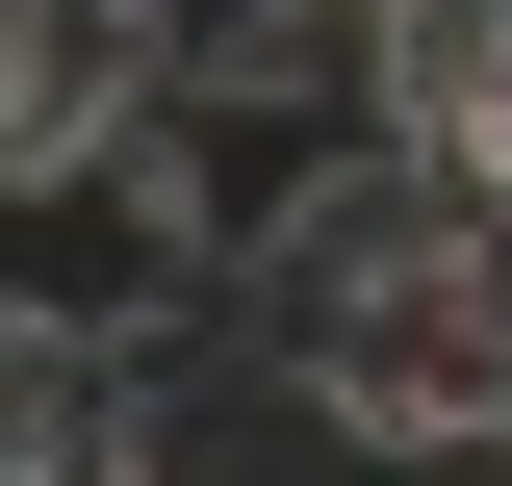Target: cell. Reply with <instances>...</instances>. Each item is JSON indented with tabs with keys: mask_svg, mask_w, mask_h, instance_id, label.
Listing matches in <instances>:
<instances>
[{
	"mask_svg": "<svg viewBox=\"0 0 512 486\" xmlns=\"http://www.w3.org/2000/svg\"><path fill=\"white\" fill-rule=\"evenodd\" d=\"M154 128H180V26L154 0H0V154H26V205L154 180Z\"/></svg>",
	"mask_w": 512,
	"mask_h": 486,
	"instance_id": "obj_1",
	"label": "cell"
},
{
	"mask_svg": "<svg viewBox=\"0 0 512 486\" xmlns=\"http://www.w3.org/2000/svg\"><path fill=\"white\" fill-rule=\"evenodd\" d=\"M154 26H180V77H231V52H308L333 0H154Z\"/></svg>",
	"mask_w": 512,
	"mask_h": 486,
	"instance_id": "obj_2",
	"label": "cell"
}]
</instances>
